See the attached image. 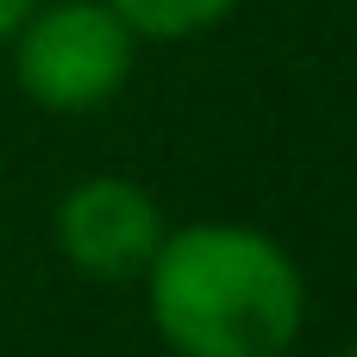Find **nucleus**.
Returning a JSON list of instances; mask_svg holds the SVG:
<instances>
[{"mask_svg":"<svg viewBox=\"0 0 357 357\" xmlns=\"http://www.w3.org/2000/svg\"><path fill=\"white\" fill-rule=\"evenodd\" d=\"M138 56V31L107 0H38L13 31L19 94L44 113H94L107 107Z\"/></svg>","mask_w":357,"mask_h":357,"instance_id":"obj_2","label":"nucleus"},{"mask_svg":"<svg viewBox=\"0 0 357 357\" xmlns=\"http://www.w3.org/2000/svg\"><path fill=\"white\" fill-rule=\"evenodd\" d=\"M163 232L169 226H163L157 201L126 176H88L56 201V251L94 282L144 276Z\"/></svg>","mask_w":357,"mask_h":357,"instance_id":"obj_3","label":"nucleus"},{"mask_svg":"<svg viewBox=\"0 0 357 357\" xmlns=\"http://www.w3.org/2000/svg\"><path fill=\"white\" fill-rule=\"evenodd\" d=\"M345 357H357V345H351V351H345Z\"/></svg>","mask_w":357,"mask_h":357,"instance_id":"obj_6","label":"nucleus"},{"mask_svg":"<svg viewBox=\"0 0 357 357\" xmlns=\"http://www.w3.org/2000/svg\"><path fill=\"white\" fill-rule=\"evenodd\" d=\"M138 38H201L207 25H220L238 0H107Z\"/></svg>","mask_w":357,"mask_h":357,"instance_id":"obj_4","label":"nucleus"},{"mask_svg":"<svg viewBox=\"0 0 357 357\" xmlns=\"http://www.w3.org/2000/svg\"><path fill=\"white\" fill-rule=\"evenodd\" d=\"M31 6H38V0H0V44H13V31L31 19Z\"/></svg>","mask_w":357,"mask_h":357,"instance_id":"obj_5","label":"nucleus"},{"mask_svg":"<svg viewBox=\"0 0 357 357\" xmlns=\"http://www.w3.org/2000/svg\"><path fill=\"white\" fill-rule=\"evenodd\" d=\"M144 282L151 326L176 357H282L307 314L295 257L226 220L163 232Z\"/></svg>","mask_w":357,"mask_h":357,"instance_id":"obj_1","label":"nucleus"}]
</instances>
